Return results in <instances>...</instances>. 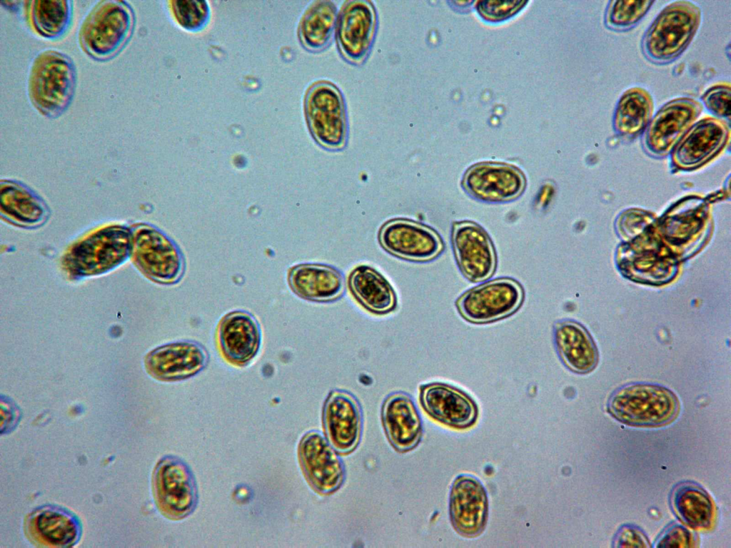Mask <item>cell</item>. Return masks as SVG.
<instances>
[{"label": "cell", "instance_id": "30", "mask_svg": "<svg viewBox=\"0 0 731 548\" xmlns=\"http://www.w3.org/2000/svg\"><path fill=\"white\" fill-rule=\"evenodd\" d=\"M336 21L337 10L331 1L313 2L299 26V37L303 46L313 51L323 49L331 41Z\"/></svg>", "mask_w": 731, "mask_h": 548}, {"label": "cell", "instance_id": "29", "mask_svg": "<svg viewBox=\"0 0 731 548\" xmlns=\"http://www.w3.org/2000/svg\"><path fill=\"white\" fill-rule=\"evenodd\" d=\"M670 503L676 515L690 527L707 529L712 526L715 514L712 500L697 484L686 482L677 485Z\"/></svg>", "mask_w": 731, "mask_h": 548}, {"label": "cell", "instance_id": "37", "mask_svg": "<svg viewBox=\"0 0 731 548\" xmlns=\"http://www.w3.org/2000/svg\"><path fill=\"white\" fill-rule=\"evenodd\" d=\"M612 547H650V542L645 534L638 527L623 525L617 532Z\"/></svg>", "mask_w": 731, "mask_h": 548}, {"label": "cell", "instance_id": "15", "mask_svg": "<svg viewBox=\"0 0 731 548\" xmlns=\"http://www.w3.org/2000/svg\"><path fill=\"white\" fill-rule=\"evenodd\" d=\"M525 182L521 171L512 165L481 162L466 171L462 186L470 196L478 201L500 203L520 196Z\"/></svg>", "mask_w": 731, "mask_h": 548}, {"label": "cell", "instance_id": "22", "mask_svg": "<svg viewBox=\"0 0 731 548\" xmlns=\"http://www.w3.org/2000/svg\"><path fill=\"white\" fill-rule=\"evenodd\" d=\"M26 528L34 542L54 547L75 545L82 531L75 514L55 504L43 505L33 510L26 519Z\"/></svg>", "mask_w": 731, "mask_h": 548}, {"label": "cell", "instance_id": "13", "mask_svg": "<svg viewBox=\"0 0 731 548\" xmlns=\"http://www.w3.org/2000/svg\"><path fill=\"white\" fill-rule=\"evenodd\" d=\"M729 138L728 122L705 116L692 124L675 146L672 163L684 170L700 167L718 155Z\"/></svg>", "mask_w": 731, "mask_h": 548}, {"label": "cell", "instance_id": "34", "mask_svg": "<svg viewBox=\"0 0 731 548\" xmlns=\"http://www.w3.org/2000/svg\"><path fill=\"white\" fill-rule=\"evenodd\" d=\"M172 4L176 18L187 29L198 28L207 19L208 6L205 1L178 0Z\"/></svg>", "mask_w": 731, "mask_h": 548}, {"label": "cell", "instance_id": "10", "mask_svg": "<svg viewBox=\"0 0 731 548\" xmlns=\"http://www.w3.org/2000/svg\"><path fill=\"white\" fill-rule=\"evenodd\" d=\"M702 104L683 96L669 101L651 118L645 129L642 145L656 157L667 155L701 115Z\"/></svg>", "mask_w": 731, "mask_h": 548}, {"label": "cell", "instance_id": "2", "mask_svg": "<svg viewBox=\"0 0 731 548\" xmlns=\"http://www.w3.org/2000/svg\"><path fill=\"white\" fill-rule=\"evenodd\" d=\"M702 19L700 6L678 0L667 5L644 33L640 49L644 57L656 65L677 59L688 47Z\"/></svg>", "mask_w": 731, "mask_h": 548}, {"label": "cell", "instance_id": "6", "mask_svg": "<svg viewBox=\"0 0 731 548\" xmlns=\"http://www.w3.org/2000/svg\"><path fill=\"white\" fill-rule=\"evenodd\" d=\"M131 257L145 276L161 284H175L184 273L185 261L181 250L151 225L140 223L131 228Z\"/></svg>", "mask_w": 731, "mask_h": 548}, {"label": "cell", "instance_id": "32", "mask_svg": "<svg viewBox=\"0 0 731 548\" xmlns=\"http://www.w3.org/2000/svg\"><path fill=\"white\" fill-rule=\"evenodd\" d=\"M655 1H609L604 24L611 31L622 32L634 28L647 14Z\"/></svg>", "mask_w": 731, "mask_h": 548}, {"label": "cell", "instance_id": "38", "mask_svg": "<svg viewBox=\"0 0 731 548\" xmlns=\"http://www.w3.org/2000/svg\"><path fill=\"white\" fill-rule=\"evenodd\" d=\"M1 432H9L16 427L19 422V411L11 402L6 400V405L1 404Z\"/></svg>", "mask_w": 731, "mask_h": 548}, {"label": "cell", "instance_id": "12", "mask_svg": "<svg viewBox=\"0 0 731 548\" xmlns=\"http://www.w3.org/2000/svg\"><path fill=\"white\" fill-rule=\"evenodd\" d=\"M336 451L318 431L307 432L299 442L298 455L302 472L318 494H330L343 482V464Z\"/></svg>", "mask_w": 731, "mask_h": 548}, {"label": "cell", "instance_id": "31", "mask_svg": "<svg viewBox=\"0 0 731 548\" xmlns=\"http://www.w3.org/2000/svg\"><path fill=\"white\" fill-rule=\"evenodd\" d=\"M27 3L29 21L40 36L56 39L69 27L73 15L71 1L34 0Z\"/></svg>", "mask_w": 731, "mask_h": 548}, {"label": "cell", "instance_id": "24", "mask_svg": "<svg viewBox=\"0 0 731 548\" xmlns=\"http://www.w3.org/2000/svg\"><path fill=\"white\" fill-rule=\"evenodd\" d=\"M553 340L560 360L572 372L587 374L597 367L599 362L597 345L582 324L570 320L555 323Z\"/></svg>", "mask_w": 731, "mask_h": 548}, {"label": "cell", "instance_id": "14", "mask_svg": "<svg viewBox=\"0 0 731 548\" xmlns=\"http://www.w3.org/2000/svg\"><path fill=\"white\" fill-rule=\"evenodd\" d=\"M377 16L373 4L368 1H346L336 21L338 48L348 61L361 64L374 39Z\"/></svg>", "mask_w": 731, "mask_h": 548}, {"label": "cell", "instance_id": "36", "mask_svg": "<svg viewBox=\"0 0 731 548\" xmlns=\"http://www.w3.org/2000/svg\"><path fill=\"white\" fill-rule=\"evenodd\" d=\"M695 538L685 527L679 524L669 525L655 541L657 547H692Z\"/></svg>", "mask_w": 731, "mask_h": 548}, {"label": "cell", "instance_id": "5", "mask_svg": "<svg viewBox=\"0 0 731 548\" xmlns=\"http://www.w3.org/2000/svg\"><path fill=\"white\" fill-rule=\"evenodd\" d=\"M134 26V14L123 1H99L84 19L79 31L81 49L99 61L109 59L126 44Z\"/></svg>", "mask_w": 731, "mask_h": 548}, {"label": "cell", "instance_id": "3", "mask_svg": "<svg viewBox=\"0 0 731 548\" xmlns=\"http://www.w3.org/2000/svg\"><path fill=\"white\" fill-rule=\"evenodd\" d=\"M76 71L66 54L48 49L34 59L28 77V94L41 115L55 118L71 103L76 88Z\"/></svg>", "mask_w": 731, "mask_h": 548}, {"label": "cell", "instance_id": "27", "mask_svg": "<svg viewBox=\"0 0 731 548\" xmlns=\"http://www.w3.org/2000/svg\"><path fill=\"white\" fill-rule=\"evenodd\" d=\"M348 285L353 298L370 313L385 315L397 307V295L391 284L369 265L354 268L348 275Z\"/></svg>", "mask_w": 731, "mask_h": 548}, {"label": "cell", "instance_id": "17", "mask_svg": "<svg viewBox=\"0 0 731 548\" xmlns=\"http://www.w3.org/2000/svg\"><path fill=\"white\" fill-rule=\"evenodd\" d=\"M452 244L458 265L468 280L480 282L493 275L496 255L490 238L482 227L469 221L455 223Z\"/></svg>", "mask_w": 731, "mask_h": 548}, {"label": "cell", "instance_id": "25", "mask_svg": "<svg viewBox=\"0 0 731 548\" xmlns=\"http://www.w3.org/2000/svg\"><path fill=\"white\" fill-rule=\"evenodd\" d=\"M291 290L306 300L326 303L341 298L345 290L342 273L325 264L302 263L292 267L288 275Z\"/></svg>", "mask_w": 731, "mask_h": 548}, {"label": "cell", "instance_id": "18", "mask_svg": "<svg viewBox=\"0 0 731 548\" xmlns=\"http://www.w3.org/2000/svg\"><path fill=\"white\" fill-rule=\"evenodd\" d=\"M449 515L454 529L464 537H476L483 532L488 516V499L485 487L476 477L460 475L454 480Z\"/></svg>", "mask_w": 731, "mask_h": 548}, {"label": "cell", "instance_id": "7", "mask_svg": "<svg viewBox=\"0 0 731 548\" xmlns=\"http://www.w3.org/2000/svg\"><path fill=\"white\" fill-rule=\"evenodd\" d=\"M305 114L315 141L329 150L343 148L347 138L346 106L340 90L332 83L318 81L308 89Z\"/></svg>", "mask_w": 731, "mask_h": 548}, {"label": "cell", "instance_id": "11", "mask_svg": "<svg viewBox=\"0 0 731 548\" xmlns=\"http://www.w3.org/2000/svg\"><path fill=\"white\" fill-rule=\"evenodd\" d=\"M381 247L391 255L413 262H425L436 258L443 249L439 235L418 222L394 218L386 221L378 234Z\"/></svg>", "mask_w": 731, "mask_h": 548}, {"label": "cell", "instance_id": "35", "mask_svg": "<svg viewBox=\"0 0 731 548\" xmlns=\"http://www.w3.org/2000/svg\"><path fill=\"white\" fill-rule=\"evenodd\" d=\"M527 1H482L477 6L480 14L486 20L498 21L506 19L517 13Z\"/></svg>", "mask_w": 731, "mask_h": 548}, {"label": "cell", "instance_id": "26", "mask_svg": "<svg viewBox=\"0 0 731 548\" xmlns=\"http://www.w3.org/2000/svg\"><path fill=\"white\" fill-rule=\"evenodd\" d=\"M0 213L1 218L25 228L41 226L49 214L38 195L24 185L11 181H1Z\"/></svg>", "mask_w": 731, "mask_h": 548}, {"label": "cell", "instance_id": "23", "mask_svg": "<svg viewBox=\"0 0 731 548\" xmlns=\"http://www.w3.org/2000/svg\"><path fill=\"white\" fill-rule=\"evenodd\" d=\"M381 419L386 437L398 452L410 451L420 441L421 418L408 394L396 392L387 396L382 405Z\"/></svg>", "mask_w": 731, "mask_h": 548}, {"label": "cell", "instance_id": "16", "mask_svg": "<svg viewBox=\"0 0 731 548\" xmlns=\"http://www.w3.org/2000/svg\"><path fill=\"white\" fill-rule=\"evenodd\" d=\"M322 420L327 440L337 452L346 455L356 448L361 437L363 414L351 393L331 391L324 402Z\"/></svg>", "mask_w": 731, "mask_h": 548}, {"label": "cell", "instance_id": "33", "mask_svg": "<svg viewBox=\"0 0 731 548\" xmlns=\"http://www.w3.org/2000/svg\"><path fill=\"white\" fill-rule=\"evenodd\" d=\"M730 85L717 83L708 88L701 96L705 108L715 118L730 121Z\"/></svg>", "mask_w": 731, "mask_h": 548}, {"label": "cell", "instance_id": "4", "mask_svg": "<svg viewBox=\"0 0 731 548\" xmlns=\"http://www.w3.org/2000/svg\"><path fill=\"white\" fill-rule=\"evenodd\" d=\"M608 412L634 427H660L672 422L680 411L676 395L657 384L635 382L616 389L607 402Z\"/></svg>", "mask_w": 731, "mask_h": 548}, {"label": "cell", "instance_id": "19", "mask_svg": "<svg viewBox=\"0 0 731 548\" xmlns=\"http://www.w3.org/2000/svg\"><path fill=\"white\" fill-rule=\"evenodd\" d=\"M419 399L430 417L452 428L467 429L477 421V404L467 393L454 386L439 382L422 385Z\"/></svg>", "mask_w": 731, "mask_h": 548}, {"label": "cell", "instance_id": "21", "mask_svg": "<svg viewBox=\"0 0 731 548\" xmlns=\"http://www.w3.org/2000/svg\"><path fill=\"white\" fill-rule=\"evenodd\" d=\"M216 337L221 355L237 367L248 365L258 353L262 342L258 320L245 310L224 315L218 323Z\"/></svg>", "mask_w": 731, "mask_h": 548}, {"label": "cell", "instance_id": "1", "mask_svg": "<svg viewBox=\"0 0 731 548\" xmlns=\"http://www.w3.org/2000/svg\"><path fill=\"white\" fill-rule=\"evenodd\" d=\"M131 228L119 224L104 225L69 246L62 259L70 278L79 279L106 273L131 256Z\"/></svg>", "mask_w": 731, "mask_h": 548}, {"label": "cell", "instance_id": "9", "mask_svg": "<svg viewBox=\"0 0 731 548\" xmlns=\"http://www.w3.org/2000/svg\"><path fill=\"white\" fill-rule=\"evenodd\" d=\"M523 298V289L517 281L499 278L468 290L458 298L455 305L466 320L487 323L513 313Z\"/></svg>", "mask_w": 731, "mask_h": 548}, {"label": "cell", "instance_id": "8", "mask_svg": "<svg viewBox=\"0 0 731 548\" xmlns=\"http://www.w3.org/2000/svg\"><path fill=\"white\" fill-rule=\"evenodd\" d=\"M153 490L161 513L171 520H180L196 509L198 492L189 467L175 456H166L157 463L153 475Z\"/></svg>", "mask_w": 731, "mask_h": 548}, {"label": "cell", "instance_id": "28", "mask_svg": "<svg viewBox=\"0 0 731 548\" xmlns=\"http://www.w3.org/2000/svg\"><path fill=\"white\" fill-rule=\"evenodd\" d=\"M654 102L651 94L642 87H632L619 98L612 116L614 131L623 138H634L642 133L651 118Z\"/></svg>", "mask_w": 731, "mask_h": 548}, {"label": "cell", "instance_id": "20", "mask_svg": "<svg viewBox=\"0 0 731 548\" xmlns=\"http://www.w3.org/2000/svg\"><path fill=\"white\" fill-rule=\"evenodd\" d=\"M208 353L200 343L183 340L165 344L146 357L145 367L153 378L165 382L188 379L203 370Z\"/></svg>", "mask_w": 731, "mask_h": 548}]
</instances>
